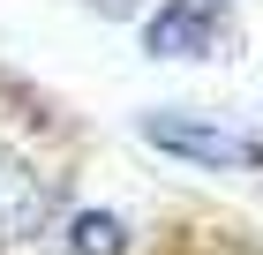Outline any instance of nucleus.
I'll return each instance as SVG.
<instances>
[{
  "label": "nucleus",
  "instance_id": "nucleus-1",
  "mask_svg": "<svg viewBox=\"0 0 263 255\" xmlns=\"http://www.w3.org/2000/svg\"><path fill=\"white\" fill-rule=\"evenodd\" d=\"M61 225V188L23 150H0V255H30Z\"/></svg>",
  "mask_w": 263,
  "mask_h": 255
},
{
  "label": "nucleus",
  "instance_id": "nucleus-2",
  "mask_svg": "<svg viewBox=\"0 0 263 255\" xmlns=\"http://www.w3.org/2000/svg\"><path fill=\"white\" fill-rule=\"evenodd\" d=\"M151 135H181L173 150H188V158H211V165H256V143L226 135V128H203V120H151Z\"/></svg>",
  "mask_w": 263,
  "mask_h": 255
}]
</instances>
